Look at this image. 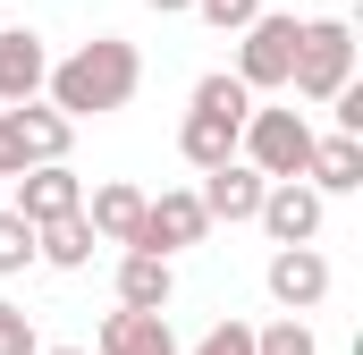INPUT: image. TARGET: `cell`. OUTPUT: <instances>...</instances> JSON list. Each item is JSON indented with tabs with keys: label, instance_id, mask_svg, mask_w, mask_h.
<instances>
[{
	"label": "cell",
	"instance_id": "1",
	"mask_svg": "<svg viewBox=\"0 0 363 355\" xmlns=\"http://www.w3.org/2000/svg\"><path fill=\"white\" fill-rule=\"evenodd\" d=\"M135 85H144V60H135L127 34H93L68 60H51V77H43L51 110H68V119H110V110L135 102Z\"/></svg>",
	"mask_w": 363,
	"mask_h": 355
},
{
	"label": "cell",
	"instance_id": "2",
	"mask_svg": "<svg viewBox=\"0 0 363 355\" xmlns=\"http://www.w3.org/2000/svg\"><path fill=\"white\" fill-rule=\"evenodd\" d=\"M296 34H304L296 9H254V17L237 26V85H245V93H287Z\"/></svg>",
	"mask_w": 363,
	"mask_h": 355
},
{
	"label": "cell",
	"instance_id": "3",
	"mask_svg": "<svg viewBox=\"0 0 363 355\" xmlns=\"http://www.w3.org/2000/svg\"><path fill=\"white\" fill-rule=\"evenodd\" d=\"M68 136H77V119L51 110L43 93L34 102H0V178L34 170V161H68Z\"/></svg>",
	"mask_w": 363,
	"mask_h": 355
},
{
	"label": "cell",
	"instance_id": "4",
	"mask_svg": "<svg viewBox=\"0 0 363 355\" xmlns=\"http://www.w3.org/2000/svg\"><path fill=\"white\" fill-rule=\"evenodd\" d=\"M347 77H355V26H347V17H304V34H296V68H287V93L330 102Z\"/></svg>",
	"mask_w": 363,
	"mask_h": 355
},
{
	"label": "cell",
	"instance_id": "5",
	"mask_svg": "<svg viewBox=\"0 0 363 355\" xmlns=\"http://www.w3.org/2000/svg\"><path fill=\"white\" fill-rule=\"evenodd\" d=\"M237 153L262 178H304V161H313V119H304V110H245Z\"/></svg>",
	"mask_w": 363,
	"mask_h": 355
},
{
	"label": "cell",
	"instance_id": "6",
	"mask_svg": "<svg viewBox=\"0 0 363 355\" xmlns=\"http://www.w3.org/2000/svg\"><path fill=\"white\" fill-rule=\"evenodd\" d=\"M203 229H211L203 195H194V186H169V195H144V220H135L127 246H144V254H178V246H203Z\"/></svg>",
	"mask_w": 363,
	"mask_h": 355
},
{
	"label": "cell",
	"instance_id": "7",
	"mask_svg": "<svg viewBox=\"0 0 363 355\" xmlns=\"http://www.w3.org/2000/svg\"><path fill=\"white\" fill-rule=\"evenodd\" d=\"M321 203H330L321 186H304V178H271L254 220L271 229V246H313V237H321Z\"/></svg>",
	"mask_w": 363,
	"mask_h": 355
},
{
	"label": "cell",
	"instance_id": "8",
	"mask_svg": "<svg viewBox=\"0 0 363 355\" xmlns=\"http://www.w3.org/2000/svg\"><path fill=\"white\" fill-rule=\"evenodd\" d=\"M262 288H271L279 313H313V305L330 296V263H321V246H279L271 271H262Z\"/></svg>",
	"mask_w": 363,
	"mask_h": 355
},
{
	"label": "cell",
	"instance_id": "9",
	"mask_svg": "<svg viewBox=\"0 0 363 355\" xmlns=\"http://www.w3.org/2000/svg\"><path fill=\"white\" fill-rule=\"evenodd\" d=\"M262 186H271V178L254 170L245 153H228V161H211V170H203L194 195H203V212H211V220H228V229H237V220H254V212H262Z\"/></svg>",
	"mask_w": 363,
	"mask_h": 355
},
{
	"label": "cell",
	"instance_id": "10",
	"mask_svg": "<svg viewBox=\"0 0 363 355\" xmlns=\"http://www.w3.org/2000/svg\"><path fill=\"white\" fill-rule=\"evenodd\" d=\"M9 186H17L9 203H17L34 229H43V220H60V212H85V186H77V170H68V161H34V170H17Z\"/></svg>",
	"mask_w": 363,
	"mask_h": 355
},
{
	"label": "cell",
	"instance_id": "11",
	"mask_svg": "<svg viewBox=\"0 0 363 355\" xmlns=\"http://www.w3.org/2000/svg\"><path fill=\"white\" fill-rule=\"evenodd\" d=\"M51 77V43L34 26H0V102H34Z\"/></svg>",
	"mask_w": 363,
	"mask_h": 355
},
{
	"label": "cell",
	"instance_id": "12",
	"mask_svg": "<svg viewBox=\"0 0 363 355\" xmlns=\"http://www.w3.org/2000/svg\"><path fill=\"white\" fill-rule=\"evenodd\" d=\"M169 296H178L169 254H144V246L118 254V305H135V313H169Z\"/></svg>",
	"mask_w": 363,
	"mask_h": 355
},
{
	"label": "cell",
	"instance_id": "13",
	"mask_svg": "<svg viewBox=\"0 0 363 355\" xmlns=\"http://www.w3.org/2000/svg\"><path fill=\"white\" fill-rule=\"evenodd\" d=\"M93 355H178V339H169V313H135V305H118V313L101 322Z\"/></svg>",
	"mask_w": 363,
	"mask_h": 355
},
{
	"label": "cell",
	"instance_id": "14",
	"mask_svg": "<svg viewBox=\"0 0 363 355\" xmlns=\"http://www.w3.org/2000/svg\"><path fill=\"white\" fill-rule=\"evenodd\" d=\"M304 186H321V195H355L363 186V136H313V161H304Z\"/></svg>",
	"mask_w": 363,
	"mask_h": 355
},
{
	"label": "cell",
	"instance_id": "15",
	"mask_svg": "<svg viewBox=\"0 0 363 355\" xmlns=\"http://www.w3.org/2000/svg\"><path fill=\"white\" fill-rule=\"evenodd\" d=\"M93 246H101V237H93L85 212H60V220H43V229H34V263H51V271H85Z\"/></svg>",
	"mask_w": 363,
	"mask_h": 355
},
{
	"label": "cell",
	"instance_id": "16",
	"mask_svg": "<svg viewBox=\"0 0 363 355\" xmlns=\"http://www.w3.org/2000/svg\"><path fill=\"white\" fill-rule=\"evenodd\" d=\"M85 220H93V237H101V246H127V237H135V220H144V186H127V178L93 186Z\"/></svg>",
	"mask_w": 363,
	"mask_h": 355
},
{
	"label": "cell",
	"instance_id": "17",
	"mask_svg": "<svg viewBox=\"0 0 363 355\" xmlns=\"http://www.w3.org/2000/svg\"><path fill=\"white\" fill-rule=\"evenodd\" d=\"M237 127H245V119H220V110H186L178 153L194 161V170H211V161H228V153H237Z\"/></svg>",
	"mask_w": 363,
	"mask_h": 355
},
{
	"label": "cell",
	"instance_id": "18",
	"mask_svg": "<svg viewBox=\"0 0 363 355\" xmlns=\"http://www.w3.org/2000/svg\"><path fill=\"white\" fill-rule=\"evenodd\" d=\"M17 271H34V220L17 203H0V279H17Z\"/></svg>",
	"mask_w": 363,
	"mask_h": 355
},
{
	"label": "cell",
	"instance_id": "19",
	"mask_svg": "<svg viewBox=\"0 0 363 355\" xmlns=\"http://www.w3.org/2000/svg\"><path fill=\"white\" fill-rule=\"evenodd\" d=\"M194 110H220V119H245V110H254V93L237 85V68H220V77H203V85H194Z\"/></svg>",
	"mask_w": 363,
	"mask_h": 355
},
{
	"label": "cell",
	"instance_id": "20",
	"mask_svg": "<svg viewBox=\"0 0 363 355\" xmlns=\"http://www.w3.org/2000/svg\"><path fill=\"white\" fill-rule=\"evenodd\" d=\"M254 355H321V339L287 313V322H271V330H254Z\"/></svg>",
	"mask_w": 363,
	"mask_h": 355
},
{
	"label": "cell",
	"instance_id": "21",
	"mask_svg": "<svg viewBox=\"0 0 363 355\" xmlns=\"http://www.w3.org/2000/svg\"><path fill=\"white\" fill-rule=\"evenodd\" d=\"M0 355H43L34 313H26V305H9V296H0Z\"/></svg>",
	"mask_w": 363,
	"mask_h": 355
},
{
	"label": "cell",
	"instance_id": "22",
	"mask_svg": "<svg viewBox=\"0 0 363 355\" xmlns=\"http://www.w3.org/2000/svg\"><path fill=\"white\" fill-rule=\"evenodd\" d=\"M194 355H254V330H245V322H211V330L194 339Z\"/></svg>",
	"mask_w": 363,
	"mask_h": 355
},
{
	"label": "cell",
	"instance_id": "23",
	"mask_svg": "<svg viewBox=\"0 0 363 355\" xmlns=\"http://www.w3.org/2000/svg\"><path fill=\"white\" fill-rule=\"evenodd\" d=\"M254 9H262V0H194V17H203V26H220V34H237Z\"/></svg>",
	"mask_w": 363,
	"mask_h": 355
},
{
	"label": "cell",
	"instance_id": "24",
	"mask_svg": "<svg viewBox=\"0 0 363 355\" xmlns=\"http://www.w3.org/2000/svg\"><path fill=\"white\" fill-rule=\"evenodd\" d=\"M144 9H161V17H178V9H194V0H144Z\"/></svg>",
	"mask_w": 363,
	"mask_h": 355
},
{
	"label": "cell",
	"instance_id": "25",
	"mask_svg": "<svg viewBox=\"0 0 363 355\" xmlns=\"http://www.w3.org/2000/svg\"><path fill=\"white\" fill-rule=\"evenodd\" d=\"M43 355H85V347H43Z\"/></svg>",
	"mask_w": 363,
	"mask_h": 355
},
{
	"label": "cell",
	"instance_id": "26",
	"mask_svg": "<svg viewBox=\"0 0 363 355\" xmlns=\"http://www.w3.org/2000/svg\"><path fill=\"white\" fill-rule=\"evenodd\" d=\"M0 203H9V178H0Z\"/></svg>",
	"mask_w": 363,
	"mask_h": 355
}]
</instances>
